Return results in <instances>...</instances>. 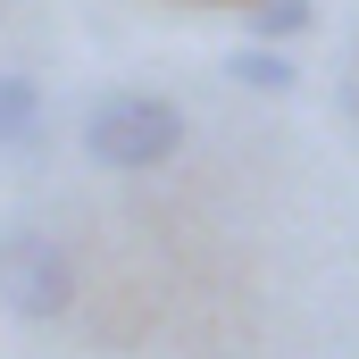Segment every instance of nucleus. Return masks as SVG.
Wrapping results in <instances>:
<instances>
[{"instance_id":"20e7f679","label":"nucleus","mask_w":359,"mask_h":359,"mask_svg":"<svg viewBox=\"0 0 359 359\" xmlns=\"http://www.w3.org/2000/svg\"><path fill=\"white\" fill-rule=\"evenodd\" d=\"M42 117H50V100H42L34 76H0V151H34Z\"/></svg>"},{"instance_id":"0eeeda50","label":"nucleus","mask_w":359,"mask_h":359,"mask_svg":"<svg viewBox=\"0 0 359 359\" xmlns=\"http://www.w3.org/2000/svg\"><path fill=\"white\" fill-rule=\"evenodd\" d=\"M243 8H251V0H243Z\"/></svg>"},{"instance_id":"7ed1b4c3","label":"nucleus","mask_w":359,"mask_h":359,"mask_svg":"<svg viewBox=\"0 0 359 359\" xmlns=\"http://www.w3.org/2000/svg\"><path fill=\"white\" fill-rule=\"evenodd\" d=\"M226 84L284 100V92H301V67L284 59V42H243V50H226Z\"/></svg>"},{"instance_id":"39448f33","label":"nucleus","mask_w":359,"mask_h":359,"mask_svg":"<svg viewBox=\"0 0 359 359\" xmlns=\"http://www.w3.org/2000/svg\"><path fill=\"white\" fill-rule=\"evenodd\" d=\"M318 25L309 0H251V42H301Z\"/></svg>"},{"instance_id":"f03ea898","label":"nucleus","mask_w":359,"mask_h":359,"mask_svg":"<svg viewBox=\"0 0 359 359\" xmlns=\"http://www.w3.org/2000/svg\"><path fill=\"white\" fill-rule=\"evenodd\" d=\"M0 309L25 326H50L76 309V259L59 251V234H42L34 217L0 226Z\"/></svg>"},{"instance_id":"423d86ee","label":"nucleus","mask_w":359,"mask_h":359,"mask_svg":"<svg viewBox=\"0 0 359 359\" xmlns=\"http://www.w3.org/2000/svg\"><path fill=\"white\" fill-rule=\"evenodd\" d=\"M334 100H343V117L359 126V34H351V50H343V67H334Z\"/></svg>"},{"instance_id":"f257e3e1","label":"nucleus","mask_w":359,"mask_h":359,"mask_svg":"<svg viewBox=\"0 0 359 359\" xmlns=\"http://www.w3.org/2000/svg\"><path fill=\"white\" fill-rule=\"evenodd\" d=\"M184 142H192V117L168 92H100L84 109V159L109 176H151L184 159Z\"/></svg>"}]
</instances>
